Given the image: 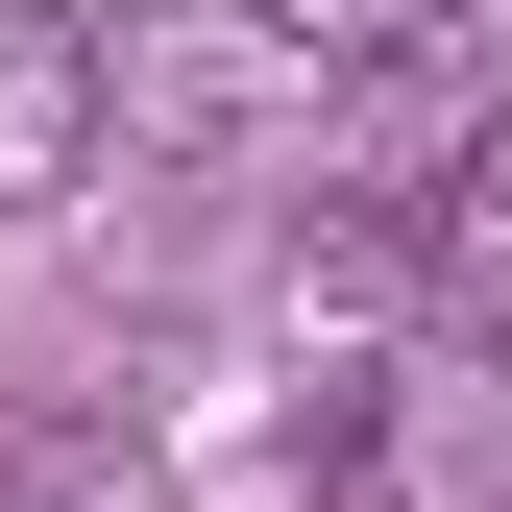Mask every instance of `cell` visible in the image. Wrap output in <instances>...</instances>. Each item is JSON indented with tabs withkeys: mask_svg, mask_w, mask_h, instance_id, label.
<instances>
[{
	"mask_svg": "<svg viewBox=\"0 0 512 512\" xmlns=\"http://www.w3.org/2000/svg\"><path fill=\"white\" fill-rule=\"evenodd\" d=\"M439 269H464V293L512 317V122H488V147H464V196H439Z\"/></svg>",
	"mask_w": 512,
	"mask_h": 512,
	"instance_id": "3",
	"label": "cell"
},
{
	"mask_svg": "<svg viewBox=\"0 0 512 512\" xmlns=\"http://www.w3.org/2000/svg\"><path fill=\"white\" fill-rule=\"evenodd\" d=\"M244 25H269V49H415L439 0H244Z\"/></svg>",
	"mask_w": 512,
	"mask_h": 512,
	"instance_id": "4",
	"label": "cell"
},
{
	"mask_svg": "<svg viewBox=\"0 0 512 512\" xmlns=\"http://www.w3.org/2000/svg\"><path fill=\"white\" fill-rule=\"evenodd\" d=\"M98 122H122V49L74 25V0H0V220H49L98 171Z\"/></svg>",
	"mask_w": 512,
	"mask_h": 512,
	"instance_id": "1",
	"label": "cell"
},
{
	"mask_svg": "<svg viewBox=\"0 0 512 512\" xmlns=\"http://www.w3.org/2000/svg\"><path fill=\"white\" fill-rule=\"evenodd\" d=\"M0 512H147V464H122V439H74V415H49V439H0Z\"/></svg>",
	"mask_w": 512,
	"mask_h": 512,
	"instance_id": "2",
	"label": "cell"
}]
</instances>
